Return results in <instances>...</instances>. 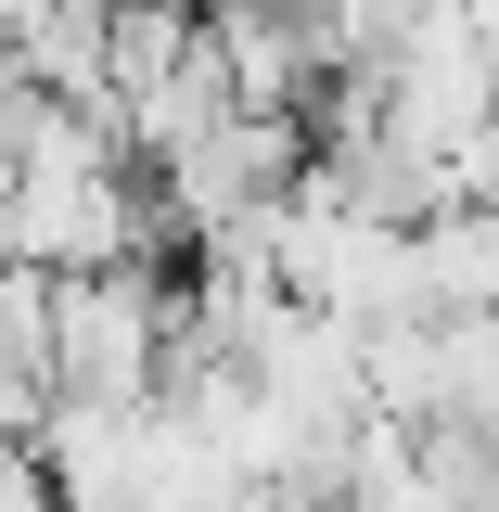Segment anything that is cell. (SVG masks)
I'll return each mask as SVG.
<instances>
[{
	"label": "cell",
	"instance_id": "obj_1",
	"mask_svg": "<svg viewBox=\"0 0 499 512\" xmlns=\"http://www.w3.org/2000/svg\"><path fill=\"white\" fill-rule=\"evenodd\" d=\"M167 372H180V308H167V282L141 256L52 282V397L141 410V397H167Z\"/></svg>",
	"mask_w": 499,
	"mask_h": 512
},
{
	"label": "cell",
	"instance_id": "obj_2",
	"mask_svg": "<svg viewBox=\"0 0 499 512\" xmlns=\"http://www.w3.org/2000/svg\"><path fill=\"white\" fill-rule=\"evenodd\" d=\"M154 231V205L128 192V167H13V205H0V256H26V269H128Z\"/></svg>",
	"mask_w": 499,
	"mask_h": 512
},
{
	"label": "cell",
	"instance_id": "obj_3",
	"mask_svg": "<svg viewBox=\"0 0 499 512\" xmlns=\"http://www.w3.org/2000/svg\"><path fill=\"white\" fill-rule=\"evenodd\" d=\"M397 13H448V0H397Z\"/></svg>",
	"mask_w": 499,
	"mask_h": 512
}]
</instances>
